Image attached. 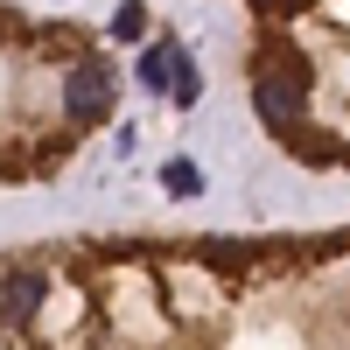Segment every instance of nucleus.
Masks as SVG:
<instances>
[{
  "instance_id": "1",
  "label": "nucleus",
  "mask_w": 350,
  "mask_h": 350,
  "mask_svg": "<svg viewBox=\"0 0 350 350\" xmlns=\"http://www.w3.org/2000/svg\"><path fill=\"white\" fill-rule=\"evenodd\" d=\"M308 56L287 42V36H267L259 42V64H252V105L273 133H301L308 120Z\"/></svg>"
},
{
  "instance_id": "5",
  "label": "nucleus",
  "mask_w": 350,
  "mask_h": 350,
  "mask_svg": "<svg viewBox=\"0 0 350 350\" xmlns=\"http://www.w3.org/2000/svg\"><path fill=\"white\" fill-rule=\"evenodd\" d=\"M161 189H168V196H196V189H203V168H196V161H183V154H175V161L161 168Z\"/></svg>"
},
{
  "instance_id": "3",
  "label": "nucleus",
  "mask_w": 350,
  "mask_h": 350,
  "mask_svg": "<svg viewBox=\"0 0 350 350\" xmlns=\"http://www.w3.org/2000/svg\"><path fill=\"white\" fill-rule=\"evenodd\" d=\"M42 295H49V280H42L36 267L0 273V323H8V329H28V323H36V308H42Z\"/></svg>"
},
{
  "instance_id": "2",
  "label": "nucleus",
  "mask_w": 350,
  "mask_h": 350,
  "mask_svg": "<svg viewBox=\"0 0 350 350\" xmlns=\"http://www.w3.org/2000/svg\"><path fill=\"white\" fill-rule=\"evenodd\" d=\"M105 112H112V70H105V64H77V70L64 77V120L98 126Z\"/></svg>"
},
{
  "instance_id": "8",
  "label": "nucleus",
  "mask_w": 350,
  "mask_h": 350,
  "mask_svg": "<svg viewBox=\"0 0 350 350\" xmlns=\"http://www.w3.org/2000/svg\"><path fill=\"white\" fill-rule=\"evenodd\" d=\"M196 92H203V77H196V70L175 77V105H196Z\"/></svg>"
},
{
  "instance_id": "4",
  "label": "nucleus",
  "mask_w": 350,
  "mask_h": 350,
  "mask_svg": "<svg viewBox=\"0 0 350 350\" xmlns=\"http://www.w3.org/2000/svg\"><path fill=\"white\" fill-rule=\"evenodd\" d=\"M183 70H189V56L175 49V42H154L148 56H140V84H148V92H175Z\"/></svg>"
},
{
  "instance_id": "6",
  "label": "nucleus",
  "mask_w": 350,
  "mask_h": 350,
  "mask_svg": "<svg viewBox=\"0 0 350 350\" xmlns=\"http://www.w3.org/2000/svg\"><path fill=\"white\" fill-rule=\"evenodd\" d=\"M112 36H120V42H140V36H148V8H140V0H126V8L112 14Z\"/></svg>"
},
{
  "instance_id": "7",
  "label": "nucleus",
  "mask_w": 350,
  "mask_h": 350,
  "mask_svg": "<svg viewBox=\"0 0 350 350\" xmlns=\"http://www.w3.org/2000/svg\"><path fill=\"white\" fill-rule=\"evenodd\" d=\"M252 8H259V14H267V21H287V14H301V8H308V0H252Z\"/></svg>"
}]
</instances>
